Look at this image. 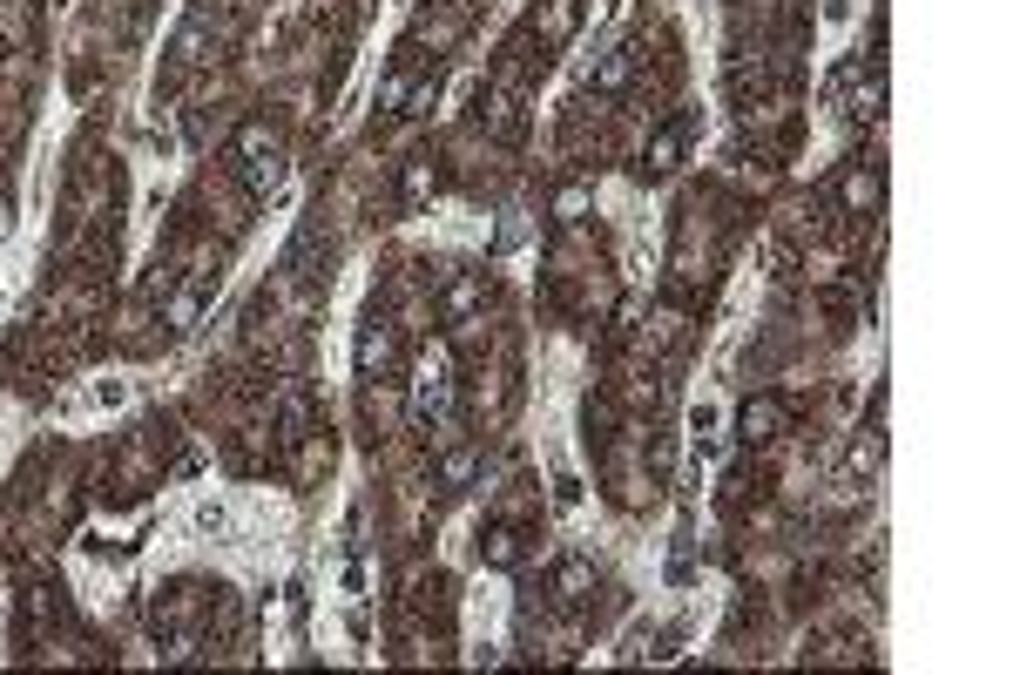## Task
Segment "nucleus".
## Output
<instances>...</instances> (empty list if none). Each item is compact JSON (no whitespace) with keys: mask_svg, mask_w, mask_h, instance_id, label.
I'll use <instances>...</instances> for the list:
<instances>
[{"mask_svg":"<svg viewBox=\"0 0 1013 675\" xmlns=\"http://www.w3.org/2000/svg\"><path fill=\"white\" fill-rule=\"evenodd\" d=\"M676 149H682V129H662V142H656V169L676 163Z\"/></svg>","mask_w":1013,"mask_h":675,"instance_id":"nucleus-3","label":"nucleus"},{"mask_svg":"<svg viewBox=\"0 0 1013 675\" xmlns=\"http://www.w3.org/2000/svg\"><path fill=\"white\" fill-rule=\"evenodd\" d=\"M453 399V372H446V352H426L419 378H412V419H433Z\"/></svg>","mask_w":1013,"mask_h":675,"instance_id":"nucleus-1","label":"nucleus"},{"mask_svg":"<svg viewBox=\"0 0 1013 675\" xmlns=\"http://www.w3.org/2000/svg\"><path fill=\"white\" fill-rule=\"evenodd\" d=\"M385 358H392V338H385V332H365V338H358V365H365V372L385 365Z\"/></svg>","mask_w":1013,"mask_h":675,"instance_id":"nucleus-2","label":"nucleus"},{"mask_svg":"<svg viewBox=\"0 0 1013 675\" xmlns=\"http://www.w3.org/2000/svg\"><path fill=\"white\" fill-rule=\"evenodd\" d=\"M744 426H750V432H764V426H777V406H750V412H744Z\"/></svg>","mask_w":1013,"mask_h":675,"instance_id":"nucleus-4","label":"nucleus"}]
</instances>
